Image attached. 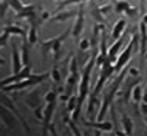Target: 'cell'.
Instances as JSON below:
<instances>
[{
    "label": "cell",
    "mask_w": 147,
    "mask_h": 136,
    "mask_svg": "<svg viewBox=\"0 0 147 136\" xmlns=\"http://www.w3.org/2000/svg\"><path fill=\"white\" fill-rule=\"evenodd\" d=\"M70 34H71V25L67 28L62 34H59L57 37H53V39H48V40L39 42V45H40V48H42L43 56H47L51 51L53 56H54V61H59V59H61V54H62V43H63V40H65Z\"/></svg>",
    "instance_id": "cell-1"
},
{
    "label": "cell",
    "mask_w": 147,
    "mask_h": 136,
    "mask_svg": "<svg viewBox=\"0 0 147 136\" xmlns=\"http://www.w3.org/2000/svg\"><path fill=\"white\" fill-rule=\"evenodd\" d=\"M47 79H50V71H45V73H40V74H33L31 73L30 77L23 79L20 82H16V83H9V85L6 87H2V91H20V90H25V88H30V87H36L39 85V83H42L43 81H47Z\"/></svg>",
    "instance_id": "cell-2"
},
{
    "label": "cell",
    "mask_w": 147,
    "mask_h": 136,
    "mask_svg": "<svg viewBox=\"0 0 147 136\" xmlns=\"http://www.w3.org/2000/svg\"><path fill=\"white\" fill-rule=\"evenodd\" d=\"M84 22H85V17H84V5L79 3V8H78V14H76V22L71 25V34L73 37L79 39L84 31Z\"/></svg>",
    "instance_id": "cell-3"
},
{
    "label": "cell",
    "mask_w": 147,
    "mask_h": 136,
    "mask_svg": "<svg viewBox=\"0 0 147 136\" xmlns=\"http://www.w3.org/2000/svg\"><path fill=\"white\" fill-rule=\"evenodd\" d=\"M115 13L116 14H127L130 15V17H135L138 13H140V9L138 8L132 6L129 2H125V0H115Z\"/></svg>",
    "instance_id": "cell-4"
},
{
    "label": "cell",
    "mask_w": 147,
    "mask_h": 136,
    "mask_svg": "<svg viewBox=\"0 0 147 136\" xmlns=\"http://www.w3.org/2000/svg\"><path fill=\"white\" fill-rule=\"evenodd\" d=\"M23 68L22 63V57H20V51L17 50L16 43H11V70H13V74H17Z\"/></svg>",
    "instance_id": "cell-5"
},
{
    "label": "cell",
    "mask_w": 147,
    "mask_h": 136,
    "mask_svg": "<svg viewBox=\"0 0 147 136\" xmlns=\"http://www.w3.org/2000/svg\"><path fill=\"white\" fill-rule=\"evenodd\" d=\"M140 54H141V61H142V57H144V54H146V51H147V25L144 22H141L140 23Z\"/></svg>",
    "instance_id": "cell-6"
},
{
    "label": "cell",
    "mask_w": 147,
    "mask_h": 136,
    "mask_svg": "<svg viewBox=\"0 0 147 136\" xmlns=\"http://www.w3.org/2000/svg\"><path fill=\"white\" fill-rule=\"evenodd\" d=\"M127 30V23H125V19H119V20L113 25V30H112V42L118 40L119 37H121L122 34H124V31Z\"/></svg>",
    "instance_id": "cell-7"
},
{
    "label": "cell",
    "mask_w": 147,
    "mask_h": 136,
    "mask_svg": "<svg viewBox=\"0 0 147 136\" xmlns=\"http://www.w3.org/2000/svg\"><path fill=\"white\" fill-rule=\"evenodd\" d=\"M37 9H39L37 5H34V3H31V5H25L17 14H16V17H17V19H28V17H31V15H34L36 13H37Z\"/></svg>",
    "instance_id": "cell-8"
},
{
    "label": "cell",
    "mask_w": 147,
    "mask_h": 136,
    "mask_svg": "<svg viewBox=\"0 0 147 136\" xmlns=\"http://www.w3.org/2000/svg\"><path fill=\"white\" fill-rule=\"evenodd\" d=\"M2 31H5V33H8L9 36H20V37H26V31L23 30L22 26L13 25V23H8V25H5Z\"/></svg>",
    "instance_id": "cell-9"
},
{
    "label": "cell",
    "mask_w": 147,
    "mask_h": 136,
    "mask_svg": "<svg viewBox=\"0 0 147 136\" xmlns=\"http://www.w3.org/2000/svg\"><path fill=\"white\" fill-rule=\"evenodd\" d=\"M76 14H78V9H70V11H65V13H56V15L50 17V22H63L71 17H76Z\"/></svg>",
    "instance_id": "cell-10"
},
{
    "label": "cell",
    "mask_w": 147,
    "mask_h": 136,
    "mask_svg": "<svg viewBox=\"0 0 147 136\" xmlns=\"http://www.w3.org/2000/svg\"><path fill=\"white\" fill-rule=\"evenodd\" d=\"M23 42H22V53H20V57H22V63L23 67L28 65L30 63V50H31V45L28 43V40H26V37H22Z\"/></svg>",
    "instance_id": "cell-11"
},
{
    "label": "cell",
    "mask_w": 147,
    "mask_h": 136,
    "mask_svg": "<svg viewBox=\"0 0 147 136\" xmlns=\"http://www.w3.org/2000/svg\"><path fill=\"white\" fill-rule=\"evenodd\" d=\"M88 127H93V129H96V130H101V131H113L115 129V125L112 122H93V121H90V122H85Z\"/></svg>",
    "instance_id": "cell-12"
},
{
    "label": "cell",
    "mask_w": 147,
    "mask_h": 136,
    "mask_svg": "<svg viewBox=\"0 0 147 136\" xmlns=\"http://www.w3.org/2000/svg\"><path fill=\"white\" fill-rule=\"evenodd\" d=\"M122 127H124V133L127 136H132L133 135V122H132V119H130V116L129 114H122Z\"/></svg>",
    "instance_id": "cell-13"
},
{
    "label": "cell",
    "mask_w": 147,
    "mask_h": 136,
    "mask_svg": "<svg viewBox=\"0 0 147 136\" xmlns=\"http://www.w3.org/2000/svg\"><path fill=\"white\" fill-rule=\"evenodd\" d=\"M26 40H28V43L31 46L39 42V30L36 26H30V31H28V34H26Z\"/></svg>",
    "instance_id": "cell-14"
},
{
    "label": "cell",
    "mask_w": 147,
    "mask_h": 136,
    "mask_svg": "<svg viewBox=\"0 0 147 136\" xmlns=\"http://www.w3.org/2000/svg\"><path fill=\"white\" fill-rule=\"evenodd\" d=\"M0 114H2V119H3V121H5V124H6V125L9 127V129H11V127H13V124L16 122L14 116L11 114L9 111H8V110L5 108V107H0Z\"/></svg>",
    "instance_id": "cell-15"
},
{
    "label": "cell",
    "mask_w": 147,
    "mask_h": 136,
    "mask_svg": "<svg viewBox=\"0 0 147 136\" xmlns=\"http://www.w3.org/2000/svg\"><path fill=\"white\" fill-rule=\"evenodd\" d=\"M142 93H144V88H142V85H140V83H138V85H135L133 88H132V99L135 101V104H140L141 102V99H142Z\"/></svg>",
    "instance_id": "cell-16"
},
{
    "label": "cell",
    "mask_w": 147,
    "mask_h": 136,
    "mask_svg": "<svg viewBox=\"0 0 147 136\" xmlns=\"http://www.w3.org/2000/svg\"><path fill=\"white\" fill-rule=\"evenodd\" d=\"M50 77H51V81L56 83V85H61L62 79H63V74H62V71L59 70V68H53V70L50 71Z\"/></svg>",
    "instance_id": "cell-17"
},
{
    "label": "cell",
    "mask_w": 147,
    "mask_h": 136,
    "mask_svg": "<svg viewBox=\"0 0 147 136\" xmlns=\"http://www.w3.org/2000/svg\"><path fill=\"white\" fill-rule=\"evenodd\" d=\"M91 15H93V19L96 20V23H105L104 17H102L101 11H99V6L94 5V3H91Z\"/></svg>",
    "instance_id": "cell-18"
},
{
    "label": "cell",
    "mask_w": 147,
    "mask_h": 136,
    "mask_svg": "<svg viewBox=\"0 0 147 136\" xmlns=\"http://www.w3.org/2000/svg\"><path fill=\"white\" fill-rule=\"evenodd\" d=\"M8 5H9L11 9H14V13H19V11L25 6V3H23L22 0H8Z\"/></svg>",
    "instance_id": "cell-19"
},
{
    "label": "cell",
    "mask_w": 147,
    "mask_h": 136,
    "mask_svg": "<svg viewBox=\"0 0 147 136\" xmlns=\"http://www.w3.org/2000/svg\"><path fill=\"white\" fill-rule=\"evenodd\" d=\"M8 8H9V5H8V0H2V3H0V20L5 17Z\"/></svg>",
    "instance_id": "cell-20"
},
{
    "label": "cell",
    "mask_w": 147,
    "mask_h": 136,
    "mask_svg": "<svg viewBox=\"0 0 147 136\" xmlns=\"http://www.w3.org/2000/svg\"><path fill=\"white\" fill-rule=\"evenodd\" d=\"M88 48H90L88 39H81V40H79V50L81 51H88Z\"/></svg>",
    "instance_id": "cell-21"
},
{
    "label": "cell",
    "mask_w": 147,
    "mask_h": 136,
    "mask_svg": "<svg viewBox=\"0 0 147 136\" xmlns=\"http://www.w3.org/2000/svg\"><path fill=\"white\" fill-rule=\"evenodd\" d=\"M9 37H11V36L8 34V33H5V31H2V33H0V48L6 45L8 40H9Z\"/></svg>",
    "instance_id": "cell-22"
},
{
    "label": "cell",
    "mask_w": 147,
    "mask_h": 136,
    "mask_svg": "<svg viewBox=\"0 0 147 136\" xmlns=\"http://www.w3.org/2000/svg\"><path fill=\"white\" fill-rule=\"evenodd\" d=\"M112 9H113V5H112V3H107V5L99 6V11H101V14H102V15H104V14H109Z\"/></svg>",
    "instance_id": "cell-23"
},
{
    "label": "cell",
    "mask_w": 147,
    "mask_h": 136,
    "mask_svg": "<svg viewBox=\"0 0 147 136\" xmlns=\"http://www.w3.org/2000/svg\"><path fill=\"white\" fill-rule=\"evenodd\" d=\"M146 2H147V0H140V13L142 15L146 14Z\"/></svg>",
    "instance_id": "cell-24"
},
{
    "label": "cell",
    "mask_w": 147,
    "mask_h": 136,
    "mask_svg": "<svg viewBox=\"0 0 147 136\" xmlns=\"http://www.w3.org/2000/svg\"><path fill=\"white\" fill-rule=\"evenodd\" d=\"M141 102L147 105V90H144V93H142V99H141Z\"/></svg>",
    "instance_id": "cell-25"
},
{
    "label": "cell",
    "mask_w": 147,
    "mask_h": 136,
    "mask_svg": "<svg viewBox=\"0 0 147 136\" xmlns=\"http://www.w3.org/2000/svg\"><path fill=\"white\" fill-rule=\"evenodd\" d=\"M141 110H142V113H144V114L147 116V105H146V104H142V107H141Z\"/></svg>",
    "instance_id": "cell-26"
},
{
    "label": "cell",
    "mask_w": 147,
    "mask_h": 136,
    "mask_svg": "<svg viewBox=\"0 0 147 136\" xmlns=\"http://www.w3.org/2000/svg\"><path fill=\"white\" fill-rule=\"evenodd\" d=\"M142 22H144L146 25H147V14H144V15H142Z\"/></svg>",
    "instance_id": "cell-27"
},
{
    "label": "cell",
    "mask_w": 147,
    "mask_h": 136,
    "mask_svg": "<svg viewBox=\"0 0 147 136\" xmlns=\"http://www.w3.org/2000/svg\"><path fill=\"white\" fill-rule=\"evenodd\" d=\"M3 63H5V59H3V57H0V65H3Z\"/></svg>",
    "instance_id": "cell-28"
},
{
    "label": "cell",
    "mask_w": 147,
    "mask_h": 136,
    "mask_svg": "<svg viewBox=\"0 0 147 136\" xmlns=\"http://www.w3.org/2000/svg\"><path fill=\"white\" fill-rule=\"evenodd\" d=\"M144 59H147V51H146V54H144V57H142V61H144Z\"/></svg>",
    "instance_id": "cell-29"
},
{
    "label": "cell",
    "mask_w": 147,
    "mask_h": 136,
    "mask_svg": "<svg viewBox=\"0 0 147 136\" xmlns=\"http://www.w3.org/2000/svg\"><path fill=\"white\" fill-rule=\"evenodd\" d=\"M68 136H74V135H73V131H71V133H68Z\"/></svg>",
    "instance_id": "cell-30"
},
{
    "label": "cell",
    "mask_w": 147,
    "mask_h": 136,
    "mask_svg": "<svg viewBox=\"0 0 147 136\" xmlns=\"http://www.w3.org/2000/svg\"><path fill=\"white\" fill-rule=\"evenodd\" d=\"M146 124H147V116H146Z\"/></svg>",
    "instance_id": "cell-31"
},
{
    "label": "cell",
    "mask_w": 147,
    "mask_h": 136,
    "mask_svg": "<svg viewBox=\"0 0 147 136\" xmlns=\"http://www.w3.org/2000/svg\"><path fill=\"white\" fill-rule=\"evenodd\" d=\"M57 2H62V0H57Z\"/></svg>",
    "instance_id": "cell-32"
},
{
    "label": "cell",
    "mask_w": 147,
    "mask_h": 136,
    "mask_svg": "<svg viewBox=\"0 0 147 136\" xmlns=\"http://www.w3.org/2000/svg\"><path fill=\"white\" fill-rule=\"evenodd\" d=\"M146 14H147V9H146Z\"/></svg>",
    "instance_id": "cell-33"
}]
</instances>
